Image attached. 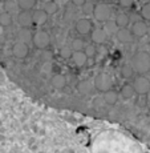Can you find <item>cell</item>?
<instances>
[{
    "label": "cell",
    "mask_w": 150,
    "mask_h": 153,
    "mask_svg": "<svg viewBox=\"0 0 150 153\" xmlns=\"http://www.w3.org/2000/svg\"><path fill=\"white\" fill-rule=\"evenodd\" d=\"M19 39L21 40V43H24V44H28L29 42H32V33H31V31H29L28 28L20 29V32H19Z\"/></svg>",
    "instance_id": "obj_18"
},
{
    "label": "cell",
    "mask_w": 150,
    "mask_h": 153,
    "mask_svg": "<svg viewBox=\"0 0 150 153\" xmlns=\"http://www.w3.org/2000/svg\"><path fill=\"white\" fill-rule=\"evenodd\" d=\"M56 11H57V3L56 1H48L45 5H44V12L47 15L56 13Z\"/></svg>",
    "instance_id": "obj_21"
},
{
    "label": "cell",
    "mask_w": 150,
    "mask_h": 153,
    "mask_svg": "<svg viewBox=\"0 0 150 153\" xmlns=\"http://www.w3.org/2000/svg\"><path fill=\"white\" fill-rule=\"evenodd\" d=\"M93 15L97 20L100 22H105V20L109 19L110 16V8L108 7L106 4H97L95 8H93Z\"/></svg>",
    "instance_id": "obj_5"
},
{
    "label": "cell",
    "mask_w": 150,
    "mask_h": 153,
    "mask_svg": "<svg viewBox=\"0 0 150 153\" xmlns=\"http://www.w3.org/2000/svg\"><path fill=\"white\" fill-rule=\"evenodd\" d=\"M86 56H85V53L82 51L80 52H73V55H72V60H73V63L76 64L77 67H82V65H85L86 64Z\"/></svg>",
    "instance_id": "obj_15"
},
{
    "label": "cell",
    "mask_w": 150,
    "mask_h": 153,
    "mask_svg": "<svg viewBox=\"0 0 150 153\" xmlns=\"http://www.w3.org/2000/svg\"><path fill=\"white\" fill-rule=\"evenodd\" d=\"M52 68H53V65H52L51 61H45V63L41 65V72H43V73H47V75H48V73L52 72Z\"/></svg>",
    "instance_id": "obj_26"
},
{
    "label": "cell",
    "mask_w": 150,
    "mask_h": 153,
    "mask_svg": "<svg viewBox=\"0 0 150 153\" xmlns=\"http://www.w3.org/2000/svg\"><path fill=\"white\" fill-rule=\"evenodd\" d=\"M148 33V25L145 24L143 22H136L132 27V35L137 37H142Z\"/></svg>",
    "instance_id": "obj_8"
},
{
    "label": "cell",
    "mask_w": 150,
    "mask_h": 153,
    "mask_svg": "<svg viewBox=\"0 0 150 153\" xmlns=\"http://www.w3.org/2000/svg\"><path fill=\"white\" fill-rule=\"evenodd\" d=\"M84 42H82L81 39H75L72 42V49L75 52H80V51H82V49H84Z\"/></svg>",
    "instance_id": "obj_24"
},
{
    "label": "cell",
    "mask_w": 150,
    "mask_h": 153,
    "mask_svg": "<svg viewBox=\"0 0 150 153\" xmlns=\"http://www.w3.org/2000/svg\"><path fill=\"white\" fill-rule=\"evenodd\" d=\"M146 35H148V36L150 37V27H148V33H146Z\"/></svg>",
    "instance_id": "obj_34"
},
{
    "label": "cell",
    "mask_w": 150,
    "mask_h": 153,
    "mask_svg": "<svg viewBox=\"0 0 150 153\" xmlns=\"http://www.w3.org/2000/svg\"><path fill=\"white\" fill-rule=\"evenodd\" d=\"M48 19V15L44 12V10H37L32 15V22L37 25H43Z\"/></svg>",
    "instance_id": "obj_11"
},
{
    "label": "cell",
    "mask_w": 150,
    "mask_h": 153,
    "mask_svg": "<svg viewBox=\"0 0 150 153\" xmlns=\"http://www.w3.org/2000/svg\"><path fill=\"white\" fill-rule=\"evenodd\" d=\"M32 42H33V44L37 47V48L45 49L49 45V43H51V37H49V35L47 33V32L39 31L32 36Z\"/></svg>",
    "instance_id": "obj_4"
},
{
    "label": "cell",
    "mask_w": 150,
    "mask_h": 153,
    "mask_svg": "<svg viewBox=\"0 0 150 153\" xmlns=\"http://www.w3.org/2000/svg\"><path fill=\"white\" fill-rule=\"evenodd\" d=\"M41 59L44 60V63H45V61H51L52 60V52L48 51V49H44L43 53H41Z\"/></svg>",
    "instance_id": "obj_29"
},
{
    "label": "cell",
    "mask_w": 150,
    "mask_h": 153,
    "mask_svg": "<svg viewBox=\"0 0 150 153\" xmlns=\"http://www.w3.org/2000/svg\"><path fill=\"white\" fill-rule=\"evenodd\" d=\"M17 20H19V24L21 25L23 28H28L29 25H32V13L29 12V11H23L19 15V17H17Z\"/></svg>",
    "instance_id": "obj_9"
},
{
    "label": "cell",
    "mask_w": 150,
    "mask_h": 153,
    "mask_svg": "<svg viewBox=\"0 0 150 153\" xmlns=\"http://www.w3.org/2000/svg\"><path fill=\"white\" fill-rule=\"evenodd\" d=\"M60 55L63 56L64 59H72V55H73V51L69 48H63L60 51Z\"/></svg>",
    "instance_id": "obj_28"
},
{
    "label": "cell",
    "mask_w": 150,
    "mask_h": 153,
    "mask_svg": "<svg viewBox=\"0 0 150 153\" xmlns=\"http://www.w3.org/2000/svg\"><path fill=\"white\" fill-rule=\"evenodd\" d=\"M132 68L138 73L150 72V55L148 52H137L132 59Z\"/></svg>",
    "instance_id": "obj_1"
},
{
    "label": "cell",
    "mask_w": 150,
    "mask_h": 153,
    "mask_svg": "<svg viewBox=\"0 0 150 153\" xmlns=\"http://www.w3.org/2000/svg\"><path fill=\"white\" fill-rule=\"evenodd\" d=\"M132 87H133L134 92L138 95H146L150 91V80L145 76H138L134 80V83L132 84Z\"/></svg>",
    "instance_id": "obj_3"
},
{
    "label": "cell",
    "mask_w": 150,
    "mask_h": 153,
    "mask_svg": "<svg viewBox=\"0 0 150 153\" xmlns=\"http://www.w3.org/2000/svg\"><path fill=\"white\" fill-rule=\"evenodd\" d=\"M120 96H121L122 99L125 100H130L134 97V95H136V92H134L133 87H132V84H125L121 87V89H120Z\"/></svg>",
    "instance_id": "obj_10"
},
{
    "label": "cell",
    "mask_w": 150,
    "mask_h": 153,
    "mask_svg": "<svg viewBox=\"0 0 150 153\" xmlns=\"http://www.w3.org/2000/svg\"><path fill=\"white\" fill-rule=\"evenodd\" d=\"M133 3H134V0H120V4H121L122 7H126V8L132 7Z\"/></svg>",
    "instance_id": "obj_30"
},
{
    "label": "cell",
    "mask_w": 150,
    "mask_h": 153,
    "mask_svg": "<svg viewBox=\"0 0 150 153\" xmlns=\"http://www.w3.org/2000/svg\"><path fill=\"white\" fill-rule=\"evenodd\" d=\"M92 40L97 44H102L106 40V32L102 28H96L92 33Z\"/></svg>",
    "instance_id": "obj_13"
},
{
    "label": "cell",
    "mask_w": 150,
    "mask_h": 153,
    "mask_svg": "<svg viewBox=\"0 0 150 153\" xmlns=\"http://www.w3.org/2000/svg\"><path fill=\"white\" fill-rule=\"evenodd\" d=\"M82 8H84V12L85 13H90V12H93V8H95V7H92V4H90V3H85Z\"/></svg>",
    "instance_id": "obj_31"
},
{
    "label": "cell",
    "mask_w": 150,
    "mask_h": 153,
    "mask_svg": "<svg viewBox=\"0 0 150 153\" xmlns=\"http://www.w3.org/2000/svg\"><path fill=\"white\" fill-rule=\"evenodd\" d=\"M84 53L86 57H93V56L96 55V48L93 45H86V48H85Z\"/></svg>",
    "instance_id": "obj_27"
},
{
    "label": "cell",
    "mask_w": 150,
    "mask_h": 153,
    "mask_svg": "<svg viewBox=\"0 0 150 153\" xmlns=\"http://www.w3.org/2000/svg\"><path fill=\"white\" fill-rule=\"evenodd\" d=\"M141 15H142L143 19L150 20V3H146V4H143L142 10H141Z\"/></svg>",
    "instance_id": "obj_25"
},
{
    "label": "cell",
    "mask_w": 150,
    "mask_h": 153,
    "mask_svg": "<svg viewBox=\"0 0 150 153\" xmlns=\"http://www.w3.org/2000/svg\"><path fill=\"white\" fill-rule=\"evenodd\" d=\"M72 3L75 5H77V7H81V5H84L86 3V0H72Z\"/></svg>",
    "instance_id": "obj_32"
},
{
    "label": "cell",
    "mask_w": 150,
    "mask_h": 153,
    "mask_svg": "<svg viewBox=\"0 0 150 153\" xmlns=\"http://www.w3.org/2000/svg\"><path fill=\"white\" fill-rule=\"evenodd\" d=\"M28 52H29L28 45H27V44H24V43H21V42L16 43V44L13 45V48H12V53H13L15 57H17V59H24V57H27Z\"/></svg>",
    "instance_id": "obj_6"
},
{
    "label": "cell",
    "mask_w": 150,
    "mask_h": 153,
    "mask_svg": "<svg viewBox=\"0 0 150 153\" xmlns=\"http://www.w3.org/2000/svg\"><path fill=\"white\" fill-rule=\"evenodd\" d=\"M106 1H110V0H106Z\"/></svg>",
    "instance_id": "obj_35"
},
{
    "label": "cell",
    "mask_w": 150,
    "mask_h": 153,
    "mask_svg": "<svg viewBox=\"0 0 150 153\" xmlns=\"http://www.w3.org/2000/svg\"><path fill=\"white\" fill-rule=\"evenodd\" d=\"M12 24V16L8 12H3L0 13V25L3 27H8V25Z\"/></svg>",
    "instance_id": "obj_20"
},
{
    "label": "cell",
    "mask_w": 150,
    "mask_h": 153,
    "mask_svg": "<svg viewBox=\"0 0 150 153\" xmlns=\"http://www.w3.org/2000/svg\"><path fill=\"white\" fill-rule=\"evenodd\" d=\"M95 87L97 91L100 92H109L112 91V87H113V81H112L110 76H108L106 73H100L95 80Z\"/></svg>",
    "instance_id": "obj_2"
},
{
    "label": "cell",
    "mask_w": 150,
    "mask_h": 153,
    "mask_svg": "<svg viewBox=\"0 0 150 153\" xmlns=\"http://www.w3.org/2000/svg\"><path fill=\"white\" fill-rule=\"evenodd\" d=\"M35 4H36V0H17V5L25 11H28L29 8H32Z\"/></svg>",
    "instance_id": "obj_22"
},
{
    "label": "cell",
    "mask_w": 150,
    "mask_h": 153,
    "mask_svg": "<svg viewBox=\"0 0 150 153\" xmlns=\"http://www.w3.org/2000/svg\"><path fill=\"white\" fill-rule=\"evenodd\" d=\"M90 91H92V84H90V81L82 80L77 84V92L81 93V95H89Z\"/></svg>",
    "instance_id": "obj_16"
},
{
    "label": "cell",
    "mask_w": 150,
    "mask_h": 153,
    "mask_svg": "<svg viewBox=\"0 0 150 153\" xmlns=\"http://www.w3.org/2000/svg\"><path fill=\"white\" fill-rule=\"evenodd\" d=\"M133 73H134V71L132 68L130 64H123L121 67V76L123 79H130L133 76Z\"/></svg>",
    "instance_id": "obj_19"
},
{
    "label": "cell",
    "mask_w": 150,
    "mask_h": 153,
    "mask_svg": "<svg viewBox=\"0 0 150 153\" xmlns=\"http://www.w3.org/2000/svg\"><path fill=\"white\" fill-rule=\"evenodd\" d=\"M114 22H116V24L118 28H125L126 25L129 24V16L125 13H118L116 16V20H114Z\"/></svg>",
    "instance_id": "obj_17"
},
{
    "label": "cell",
    "mask_w": 150,
    "mask_h": 153,
    "mask_svg": "<svg viewBox=\"0 0 150 153\" xmlns=\"http://www.w3.org/2000/svg\"><path fill=\"white\" fill-rule=\"evenodd\" d=\"M67 85V79L64 75H55L53 77H52V87L55 88V89H64Z\"/></svg>",
    "instance_id": "obj_12"
},
{
    "label": "cell",
    "mask_w": 150,
    "mask_h": 153,
    "mask_svg": "<svg viewBox=\"0 0 150 153\" xmlns=\"http://www.w3.org/2000/svg\"><path fill=\"white\" fill-rule=\"evenodd\" d=\"M76 29H77V32L81 35L89 33L90 29H92V22H90L89 19H80L76 23Z\"/></svg>",
    "instance_id": "obj_7"
},
{
    "label": "cell",
    "mask_w": 150,
    "mask_h": 153,
    "mask_svg": "<svg viewBox=\"0 0 150 153\" xmlns=\"http://www.w3.org/2000/svg\"><path fill=\"white\" fill-rule=\"evenodd\" d=\"M105 32H108V33H117L118 32V27H117L116 22H108L106 25H105Z\"/></svg>",
    "instance_id": "obj_23"
},
{
    "label": "cell",
    "mask_w": 150,
    "mask_h": 153,
    "mask_svg": "<svg viewBox=\"0 0 150 153\" xmlns=\"http://www.w3.org/2000/svg\"><path fill=\"white\" fill-rule=\"evenodd\" d=\"M146 101H148L149 104H150V91H149L148 93H146Z\"/></svg>",
    "instance_id": "obj_33"
},
{
    "label": "cell",
    "mask_w": 150,
    "mask_h": 153,
    "mask_svg": "<svg viewBox=\"0 0 150 153\" xmlns=\"http://www.w3.org/2000/svg\"><path fill=\"white\" fill-rule=\"evenodd\" d=\"M116 35H117V39H118V42H121V43H129V42H132V37H133L132 32L129 31V29H126V28L118 29V32H117Z\"/></svg>",
    "instance_id": "obj_14"
}]
</instances>
